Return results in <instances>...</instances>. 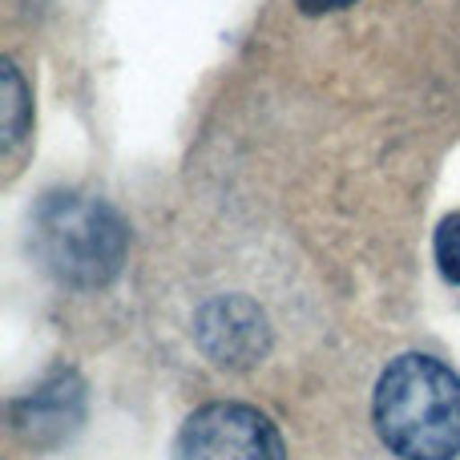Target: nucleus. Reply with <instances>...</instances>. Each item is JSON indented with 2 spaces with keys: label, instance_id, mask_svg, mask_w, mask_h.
<instances>
[{
  "label": "nucleus",
  "instance_id": "f03ea898",
  "mask_svg": "<svg viewBox=\"0 0 460 460\" xmlns=\"http://www.w3.org/2000/svg\"><path fill=\"white\" fill-rule=\"evenodd\" d=\"M182 335L190 340L194 356L223 372H251L275 356L279 319L275 299L262 295L246 267L210 270L182 307Z\"/></svg>",
  "mask_w": 460,
  "mask_h": 460
},
{
  "label": "nucleus",
  "instance_id": "6e6552de",
  "mask_svg": "<svg viewBox=\"0 0 460 460\" xmlns=\"http://www.w3.org/2000/svg\"><path fill=\"white\" fill-rule=\"evenodd\" d=\"M295 13L307 16V21H323V16H335V13H348L356 8L359 0H291Z\"/></svg>",
  "mask_w": 460,
  "mask_h": 460
},
{
  "label": "nucleus",
  "instance_id": "f257e3e1",
  "mask_svg": "<svg viewBox=\"0 0 460 460\" xmlns=\"http://www.w3.org/2000/svg\"><path fill=\"white\" fill-rule=\"evenodd\" d=\"M364 432L380 460H460V376L429 351H396L364 388Z\"/></svg>",
  "mask_w": 460,
  "mask_h": 460
},
{
  "label": "nucleus",
  "instance_id": "423d86ee",
  "mask_svg": "<svg viewBox=\"0 0 460 460\" xmlns=\"http://www.w3.org/2000/svg\"><path fill=\"white\" fill-rule=\"evenodd\" d=\"M32 129V105H29V85H24L21 69L13 61H4V162L8 170H16L13 162L21 158V146Z\"/></svg>",
  "mask_w": 460,
  "mask_h": 460
},
{
  "label": "nucleus",
  "instance_id": "7ed1b4c3",
  "mask_svg": "<svg viewBox=\"0 0 460 460\" xmlns=\"http://www.w3.org/2000/svg\"><path fill=\"white\" fill-rule=\"evenodd\" d=\"M32 251L61 287L97 291L126 267L129 226L105 199L57 190L32 210Z\"/></svg>",
  "mask_w": 460,
  "mask_h": 460
},
{
  "label": "nucleus",
  "instance_id": "20e7f679",
  "mask_svg": "<svg viewBox=\"0 0 460 460\" xmlns=\"http://www.w3.org/2000/svg\"><path fill=\"white\" fill-rule=\"evenodd\" d=\"M174 460H287V440L262 408L210 400L182 420Z\"/></svg>",
  "mask_w": 460,
  "mask_h": 460
},
{
  "label": "nucleus",
  "instance_id": "39448f33",
  "mask_svg": "<svg viewBox=\"0 0 460 460\" xmlns=\"http://www.w3.org/2000/svg\"><path fill=\"white\" fill-rule=\"evenodd\" d=\"M13 412L29 437H40L45 429H53L61 437V432H69V424L81 420V384L73 376H57L45 388L32 392L29 400H21Z\"/></svg>",
  "mask_w": 460,
  "mask_h": 460
},
{
  "label": "nucleus",
  "instance_id": "0eeeda50",
  "mask_svg": "<svg viewBox=\"0 0 460 460\" xmlns=\"http://www.w3.org/2000/svg\"><path fill=\"white\" fill-rule=\"evenodd\" d=\"M432 254H437L440 275L453 287H460V210L437 226V234H432Z\"/></svg>",
  "mask_w": 460,
  "mask_h": 460
}]
</instances>
